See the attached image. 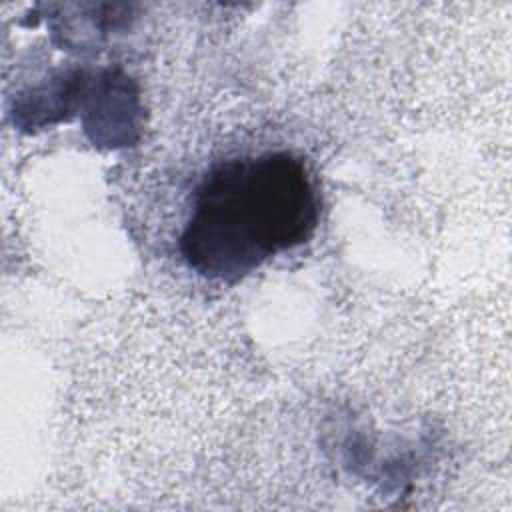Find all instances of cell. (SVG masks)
Segmentation results:
<instances>
[{
    "label": "cell",
    "mask_w": 512,
    "mask_h": 512,
    "mask_svg": "<svg viewBox=\"0 0 512 512\" xmlns=\"http://www.w3.org/2000/svg\"><path fill=\"white\" fill-rule=\"evenodd\" d=\"M318 218L320 198L298 156H242L214 166L200 182L180 250L200 276L234 282L310 240Z\"/></svg>",
    "instance_id": "1"
}]
</instances>
